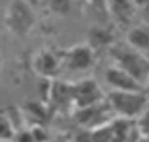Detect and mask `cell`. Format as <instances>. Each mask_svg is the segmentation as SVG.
Returning <instances> with one entry per match:
<instances>
[{
    "mask_svg": "<svg viewBox=\"0 0 149 142\" xmlns=\"http://www.w3.org/2000/svg\"><path fill=\"white\" fill-rule=\"evenodd\" d=\"M110 52L118 68L123 69L141 85L148 82L149 78V59L148 56L135 51L130 46L110 47Z\"/></svg>",
    "mask_w": 149,
    "mask_h": 142,
    "instance_id": "6da1fadb",
    "label": "cell"
},
{
    "mask_svg": "<svg viewBox=\"0 0 149 142\" xmlns=\"http://www.w3.org/2000/svg\"><path fill=\"white\" fill-rule=\"evenodd\" d=\"M107 103L120 119L137 120L147 111L148 97L143 91H111Z\"/></svg>",
    "mask_w": 149,
    "mask_h": 142,
    "instance_id": "7a4b0ae2",
    "label": "cell"
},
{
    "mask_svg": "<svg viewBox=\"0 0 149 142\" xmlns=\"http://www.w3.org/2000/svg\"><path fill=\"white\" fill-rule=\"evenodd\" d=\"M4 25L12 35L26 37L36 25V13L28 1L13 0L5 8Z\"/></svg>",
    "mask_w": 149,
    "mask_h": 142,
    "instance_id": "3957f363",
    "label": "cell"
},
{
    "mask_svg": "<svg viewBox=\"0 0 149 142\" xmlns=\"http://www.w3.org/2000/svg\"><path fill=\"white\" fill-rule=\"evenodd\" d=\"M103 91L97 81L93 78H84L72 83V101L76 110L86 108L103 102Z\"/></svg>",
    "mask_w": 149,
    "mask_h": 142,
    "instance_id": "277c9868",
    "label": "cell"
},
{
    "mask_svg": "<svg viewBox=\"0 0 149 142\" xmlns=\"http://www.w3.org/2000/svg\"><path fill=\"white\" fill-rule=\"evenodd\" d=\"M63 65L72 72L88 70L95 63V51L88 43L74 44L63 54Z\"/></svg>",
    "mask_w": 149,
    "mask_h": 142,
    "instance_id": "5b68a950",
    "label": "cell"
},
{
    "mask_svg": "<svg viewBox=\"0 0 149 142\" xmlns=\"http://www.w3.org/2000/svg\"><path fill=\"white\" fill-rule=\"evenodd\" d=\"M109 114H113V111H111L109 103L103 101L101 103L95 104V106L76 110L74 111V119L86 130H95L110 123Z\"/></svg>",
    "mask_w": 149,
    "mask_h": 142,
    "instance_id": "8992f818",
    "label": "cell"
},
{
    "mask_svg": "<svg viewBox=\"0 0 149 142\" xmlns=\"http://www.w3.org/2000/svg\"><path fill=\"white\" fill-rule=\"evenodd\" d=\"M62 65L63 57H59L51 50H39L31 59L33 70L43 80L52 81V78L59 74Z\"/></svg>",
    "mask_w": 149,
    "mask_h": 142,
    "instance_id": "52a82bcc",
    "label": "cell"
},
{
    "mask_svg": "<svg viewBox=\"0 0 149 142\" xmlns=\"http://www.w3.org/2000/svg\"><path fill=\"white\" fill-rule=\"evenodd\" d=\"M105 80L113 91H143L141 83L116 65H111L106 69Z\"/></svg>",
    "mask_w": 149,
    "mask_h": 142,
    "instance_id": "ba28073f",
    "label": "cell"
},
{
    "mask_svg": "<svg viewBox=\"0 0 149 142\" xmlns=\"http://www.w3.org/2000/svg\"><path fill=\"white\" fill-rule=\"evenodd\" d=\"M110 20L120 26H128L137 12L136 1H107Z\"/></svg>",
    "mask_w": 149,
    "mask_h": 142,
    "instance_id": "9c48e42d",
    "label": "cell"
},
{
    "mask_svg": "<svg viewBox=\"0 0 149 142\" xmlns=\"http://www.w3.org/2000/svg\"><path fill=\"white\" fill-rule=\"evenodd\" d=\"M47 99L56 110H67L68 107H73L72 83H67L64 81H51Z\"/></svg>",
    "mask_w": 149,
    "mask_h": 142,
    "instance_id": "30bf717a",
    "label": "cell"
},
{
    "mask_svg": "<svg viewBox=\"0 0 149 142\" xmlns=\"http://www.w3.org/2000/svg\"><path fill=\"white\" fill-rule=\"evenodd\" d=\"M127 43L135 51L149 55V23L143 22L132 26L127 33Z\"/></svg>",
    "mask_w": 149,
    "mask_h": 142,
    "instance_id": "8fae6325",
    "label": "cell"
},
{
    "mask_svg": "<svg viewBox=\"0 0 149 142\" xmlns=\"http://www.w3.org/2000/svg\"><path fill=\"white\" fill-rule=\"evenodd\" d=\"M114 41V34L109 29V26L102 25H92L88 31V44L93 50L110 47V44Z\"/></svg>",
    "mask_w": 149,
    "mask_h": 142,
    "instance_id": "7c38bea8",
    "label": "cell"
},
{
    "mask_svg": "<svg viewBox=\"0 0 149 142\" xmlns=\"http://www.w3.org/2000/svg\"><path fill=\"white\" fill-rule=\"evenodd\" d=\"M16 136V130L13 128L7 114L0 111V141H12Z\"/></svg>",
    "mask_w": 149,
    "mask_h": 142,
    "instance_id": "4fadbf2b",
    "label": "cell"
},
{
    "mask_svg": "<svg viewBox=\"0 0 149 142\" xmlns=\"http://www.w3.org/2000/svg\"><path fill=\"white\" fill-rule=\"evenodd\" d=\"M136 127H137V132H139L140 137L149 140V110H147V111L137 119Z\"/></svg>",
    "mask_w": 149,
    "mask_h": 142,
    "instance_id": "5bb4252c",
    "label": "cell"
},
{
    "mask_svg": "<svg viewBox=\"0 0 149 142\" xmlns=\"http://www.w3.org/2000/svg\"><path fill=\"white\" fill-rule=\"evenodd\" d=\"M71 5H72V3H70V1H51L50 3L51 10L58 13V14H67L71 10Z\"/></svg>",
    "mask_w": 149,
    "mask_h": 142,
    "instance_id": "9a60e30c",
    "label": "cell"
},
{
    "mask_svg": "<svg viewBox=\"0 0 149 142\" xmlns=\"http://www.w3.org/2000/svg\"><path fill=\"white\" fill-rule=\"evenodd\" d=\"M30 129V133L33 136L34 142H47L49 140V136H47V132L41 127V125H33Z\"/></svg>",
    "mask_w": 149,
    "mask_h": 142,
    "instance_id": "2e32d148",
    "label": "cell"
},
{
    "mask_svg": "<svg viewBox=\"0 0 149 142\" xmlns=\"http://www.w3.org/2000/svg\"><path fill=\"white\" fill-rule=\"evenodd\" d=\"M3 65H4V60H3V56L0 55V73H1V70H3Z\"/></svg>",
    "mask_w": 149,
    "mask_h": 142,
    "instance_id": "e0dca14e",
    "label": "cell"
},
{
    "mask_svg": "<svg viewBox=\"0 0 149 142\" xmlns=\"http://www.w3.org/2000/svg\"><path fill=\"white\" fill-rule=\"evenodd\" d=\"M137 142H149V140H147V138H141V137H140L139 140H137Z\"/></svg>",
    "mask_w": 149,
    "mask_h": 142,
    "instance_id": "ac0fdd59",
    "label": "cell"
},
{
    "mask_svg": "<svg viewBox=\"0 0 149 142\" xmlns=\"http://www.w3.org/2000/svg\"><path fill=\"white\" fill-rule=\"evenodd\" d=\"M148 83H149V78H148Z\"/></svg>",
    "mask_w": 149,
    "mask_h": 142,
    "instance_id": "d6986e66",
    "label": "cell"
}]
</instances>
